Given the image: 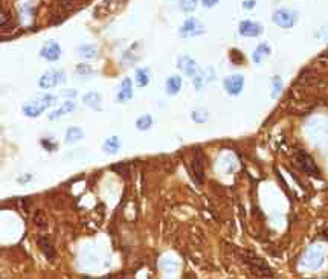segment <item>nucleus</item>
<instances>
[{
  "instance_id": "obj_15",
  "label": "nucleus",
  "mask_w": 328,
  "mask_h": 279,
  "mask_svg": "<svg viewBox=\"0 0 328 279\" xmlns=\"http://www.w3.org/2000/svg\"><path fill=\"white\" fill-rule=\"evenodd\" d=\"M38 247L42 249V252L48 256V260H54V258H55V247L52 246L49 236H42V238H38Z\"/></svg>"
},
{
  "instance_id": "obj_4",
  "label": "nucleus",
  "mask_w": 328,
  "mask_h": 279,
  "mask_svg": "<svg viewBox=\"0 0 328 279\" xmlns=\"http://www.w3.org/2000/svg\"><path fill=\"white\" fill-rule=\"evenodd\" d=\"M204 32H206V29L203 28V24L197 18L191 17V18H186L185 23L180 26V32H178V36L184 37V38H190V37L202 36Z\"/></svg>"
},
{
  "instance_id": "obj_23",
  "label": "nucleus",
  "mask_w": 328,
  "mask_h": 279,
  "mask_svg": "<svg viewBox=\"0 0 328 279\" xmlns=\"http://www.w3.org/2000/svg\"><path fill=\"white\" fill-rule=\"evenodd\" d=\"M281 90H282V81H281V78H280V76H274V80H272V96H274V98H278V95L281 93Z\"/></svg>"
},
{
  "instance_id": "obj_10",
  "label": "nucleus",
  "mask_w": 328,
  "mask_h": 279,
  "mask_svg": "<svg viewBox=\"0 0 328 279\" xmlns=\"http://www.w3.org/2000/svg\"><path fill=\"white\" fill-rule=\"evenodd\" d=\"M203 168H204L203 152H202L200 150H197V151H196V156H194V160H192V170H194V180H196L198 184L203 183V177H204Z\"/></svg>"
},
{
  "instance_id": "obj_12",
  "label": "nucleus",
  "mask_w": 328,
  "mask_h": 279,
  "mask_svg": "<svg viewBox=\"0 0 328 279\" xmlns=\"http://www.w3.org/2000/svg\"><path fill=\"white\" fill-rule=\"evenodd\" d=\"M272 54V49H270V46L267 44V43H261L255 50H254V54H252V60H254V63H256V64H260V63H262V61L269 56Z\"/></svg>"
},
{
  "instance_id": "obj_27",
  "label": "nucleus",
  "mask_w": 328,
  "mask_h": 279,
  "mask_svg": "<svg viewBox=\"0 0 328 279\" xmlns=\"http://www.w3.org/2000/svg\"><path fill=\"white\" fill-rule=\"evenodd\" d=\"M11 20V14L4 8L2 10V20H0V26H2V29H5L6 28V23Z\"/></svg>"
},
{
  "instance_id": "obj_1",
  "label": "nucleus",
  "mask_w": 328,
  "mask_h": 279,
  "mask_svg": "<svg viewBox=\"0 0 328 279\" xmlns=\"http://www.w3.org/2000/svg\"><path fill=\"white\" fill-rule=\"evenodd\" d=\"M56 101V96L54 95H42L36 101H29L23 106V113L28 118H38L48 107L54 106Z\"/></svg>"
},
{
  "instance_id": "obj_2",
  "label": "nucleus",
  "mask_w": 328,
  "mask_h": 279,
  "mask_svg": "<svg viewBox=\"0 0 328 279\" xmlns=\"http://www.w3.org/2000/svg\"><path fill=\"white\" fill-rule=\"evenodd\" d=\"M294 164L300 168L304 174L310 176V177H318L319 176V168L316 165V162L313 160V158L307 151H296L294 152Z\"/></svg>"
},
{
  "instance_id": "obj_26",
  "label": "nucleus",
  "mask_w": 328,
  "mask_h": 279,
  "mask_svg": "<svg viewBox=\"0 0 328 279\" xmlns=\"http://www.w3.org/2000/svg\"><path fill=\"white\" fill-rule=\"evenodd\" d=\"M92 72H94V69L88 64H78V68H76V74H80V75H88Z\"/></svg>"
},
{
  "instance_id": "obj_29",
  "label": "nucleus",
  "mask_w": 328,
  "mask_h": 279,
  "mask_svg": "<svg viewBox=\"0 0 328 279\" xmlns=\"http://www.w3.org/2000/svg\"><path fill=\"white\" fill-rule=\"evenodd\" d=\"M202 4L204 8H214L218 4V0H202Z\"/></svg>"
},
{
  "instance_id": "obj_32",
  "label": "nucleus",
  "mask_w": 328,
  "mask_h": 279,
  "mask_svg": "<svg viewBox=\"0 0 328 279\" xmlns=\"http://www.w3.org/2000/svg\"><path fill=\"white\" fill-rule=\"evenodd\" d=\"M322 236H324V238H325V240L328 241V228H326V229H325V230L322 232Z\"/></svg>"
},
{
  "instance_id": "obj_21",
  "label": "nucleus",
  "mask_w": 328,
  "mask_h": 279,
  "mask_svg": "<svg viewBox=\"0 0 328 279\" xmlns=\"http://www.w3.org/2000/svg\"><path fill=\"white\" fill-rule=\"evenodd\" d=\"M153 126V118L150 114H142L139 116V119L136 120V127L138 130L140 132H145V130H150Z\"/></svg>"
},
{
  "instance_id": "obj_28",
  "label": "nucleus",
  "mask_w": 328,
  "mask_h": 279,
  "mask_svg": "<svg viewBox=\"0 0 328 279\" xmlns=\"http://www.w3.org/2000/svg\"><path fill=\"white\" fill-rule=\"evenodd\" d=\"M49 140H50V139H42V145H43V148H46L48 151H54V150L56 148V145H55V144H50Z\"/></svg>"
},
{
  "instance_id": "obj_24",
  "label": "nucleus",
  "mask_w": 328,
  "mask_h": 279,
  "mask_svg": "<svg viewBox=\"0 0 328 279\" xmlns=\"http://www.w3.org/2000/svg\"><path fill=\"white\" fill-rule=\"evenodd\" d=\"M192 120L197 122V124H203L208 120V112L204 110H196L192 112Z\"/></svg>"
},
{
  "instance_id": "obj_8",
  "label": "nucleus",
  "mask_w": 328,
  "mask_h": 279,
  "mask_svg": "<svg viewBox=\"0 0 328 279\" xmlns=\"http://www.w3.org/2000/svg\"><path fill=\"white\" fill-rule=\"evenodd\" d=\"M40 56L48 60V61H56V60H60V56H62V48H60V44L55 42H49L40 49Z\"/></svg>"
},
{
  "instance_id": "obj_11",
  "label": "nucleus",
  "mask_w": 328,
  "mask_h": 279,
  "mask_svg": "<svg viewBox=\"0 0 328 279\" xmlns=\"http://www.w3.org/2000/svg\"><path fill=\"white\" fill-rule=\"evenodd\" d=\"M133 98V84L130 78H124V81L121 82V88H119V93L116 100L119 102H127Z\"/></svg>"
},
{
  "instance_id": "obj_16",
  "label": "nucleus",
  "mask_w": 328,
  "mask_h": 279,
  "mask_svg": "<svg viewBox=\"0 0 328 279\" xmlns=\"http://www.w3.org/2000/svg\"><path fill=\"white\" fill-rule=\"evenodd\" d=\"M121 145H122L121 139H119L118 136H112V138L106 139V142L102 144V150L107 154H114V152H118L119 150H121Z\"/></svg>"
},
{
  "instance_id": "obj_22",
  "label": "nucleus",
  "mask_w": 328,
  "mask_h": 279,
  "mask_svg": "<svg viewBox=\"0 0 328 279\" xmlns=\"http://www.w3.org/2000/svg\"><path fill=\"white\" fill-rule=\"evenodd\" d=\"M150 82V76H148V72L145 69H138L136 70V84L139 87H145Z\"/></svg>"
},
{
  "instance_id": "obj_6",
  "label": "nucleus",
  "mask_w": 328,
  "mask_h": 279,
  "mask_svg": "<svg viewBox=\"0 0 328 279\" xmlns=\"http://www.w3.org/2000/svg\"><path fill=\"white\" fill-rule=\"evenodd\" d=\"M223 86L229 95L236 96V95H240L244 87V78L242 75H230L223 81Z\"/></svg>"
},
{
  "instance_id": "obj_14",
  "label": "nucleus",
  "mask_w": 328,
  "mask_h": 279,
  "mask_svg": "<svg viewBox=\"0 0 328 279\" xmlns=\"http://www.w3.org/2000/svg\"><path fill=\"white\" fill-rule=\"evenodd\" d=\"M82 101L87 107H90L92 110H98V112L101 110V96L98 95L96 92H88L87 95H84Z\"/></svg>"
},
{
  "instance_id": "obj_20",
  "label": "nucleus",
  "mask_w": 328,
  "mask_h": 279,
  "mask_svg": "<svg viewBox=\"0 0 328 279\" xmlns=\"http://www.w3.org/2000/svg\"><path fill=\"white\" fill-rule=\"evenodd\" d=\"M84 138V132L80 127H70L66 132V144H76Z\"/></svg>"
},
{
  "instance_id": "obj_30",
  "label": "nucleus",
  "mask_w": 328,
  "mask_h": 279,
  "mask_svg": "<svg viewBox=\"0 0 328 279\" xmlns=\"http://www.w3.org/2000/svg\"><path fill=\"white\" fill-rule=\"evenodd\" d=\"M256 5V0H243V8L246 10H252Z\"/></svg>"
},
{
  "instance_id": "obj_18",
  "label": "nucleus",
  "mask_w": 328,
  "mask_h": 279,
  "mask_svg": "<svg viewBox=\"0 0 328 279\" xmlns=\"http://www.w3.org/2000/svg\"><path fill=\"white\" fill-rule=\"evenodd\" d=\"M180 87H182V78L180 76L174 75V76H170L166 80V93L168 95H177L178 90H180Z\"/></svg>"
},
{
  "instance_id": "obj_3",
  "label": "nucleus",
  "mask_w": 328,
  "mask_h": 279,
  "mask_svg": "<svg viewBox=\"0 0 328 279\" xmlns=\"http://www.w3.org/2000/svg\"><path fill=\"white\" fill-rule=\"evenodd\" d=\"M63 82H66V74H64V70H58V69L48 70L46 74L42 75V78L38 81L40 87L44 90L54 88L58 84H63Z\"/></svg>"
},
{
  "instance_id": "obj_13",
  "label": "nucleus",
  "mask_w": 328,
  "mask_h": 279,
  "mask_svg": "<svg viewBox=\"0 0 328 279\" xmlns=\"http://www.w3.org/2000/svg\"><path fill=\"white\" fill-rule=\"evenodd\" d=\"M322 260H324V250H322V247L320 246H318V247H313V249H310L308 250V254H307V258H306V261H307V264L312 261L313 264H312V267H319L320 266V262H322Z\"/></svg>"
},
{
  "instance_id": "obj_5",
  "label": "nucleus",
  "mask_w": 328,
  "mask_h": 279,
  "mask_svg": "<svg viewBox=\"0 0 328 279\" xmlns=\"http://www.w3.org/2000/svg\"><path fill=\"white\" fill-rule=\"evenodd\" d=\"M272 20L276 26L280 28H284V29H288L292 26H294V22H296V14L290 10H286V8H280L276 10L274 14H272Z\"/></svg>"
},
{
  "instance_id": "obj_25",
  "label": "nucleus",
  "mask_w": 328,
  "mask_h": 279,
  "mask_svg": "<svg viewBox=\"0 0 328 279\" xmlns=\"http://www.w3.org/2000/svg\"><path fill=\"white\" fill-rule=\"evenodd\" d=\"M197 2L198 0H182L180 5H182V10L186 11V12H191L197 8Z\"/></svg>"
},
{
  "instance_id": "obj_17",
  "label": "nucleus",
  "mask_w": 328,
  "mask_h": 279,
  "mask_svg": "<svg viewBox=\"0 0 328 279\" xmlns=\"http://www.w3.org/2000/svg\"><path fill=\"white\" fill-rule=\"evenodd\" d=\"M75 102L74 101H66L62 107L60 108H56L55 112H52L50 114H49V119L50 120H56L58 118H62L63 114H66V113H70V112H74L75 110Z\"/></svg>"
},
{
  "instance_id": "obj_7",
  "label": "nucleus",
  "mask_w": 328,
  "mask_h": 279,
  "mask_svg": "<svg viewBox=\"0 0 328 279\" xmlns=\"http://www.w3.org/2000/svg\"><path fill=\"white\" fill-rule=\"evenodd\" d=\"M238 30H240V36L243 37H258L262 34V26L256 22L244 20L238 26Z\"/></svg>"
},
{
  "instance_id": "obj_9",
  "label": "nucleus",
  "mask_w": 328,
  "mask_h": 279,
  "mask_svg": "<svg viewBox=\"0 0 328 279\" xmlns=\"http://www.w3.org/2000/svg\"><path fill=\"white\" fill-rule=\"evenodd\" d=\"M177 66H178V69H180V70H182V72H184L186 76H191V78H194V76L198 74L196 61H194L191 56H188V55H184V56L178 58V61H177Z\"/></svg>"
},
{
  "instance_id": "obj_31",
  "label": "nucleus",
  "mask_w": 328,
  "mask_h": 279,
  "mask_svg": "<svg viewBox=\"0 0 328 279\" xmlns=\"http://www.w3.org/2000/svg\"><path fill=\"white\" fill-rule=\"evenodd\" d=\"M31 180H32V177L26 174V176H22V178H18V183H26V182H31Z\"/></svg>"
},
{
  "instance_id": "obj_19",
  "label": "nucleus",
  "mask_w": 328,
  "mask_h": 279,
  "mask_svg": "<svg viewBox=\"0 0 328 279\" xmlns=\"http://www.w3.org/2000/svg\"><path fill=\"white\" fill-rule=\"evenodd\" d=\"M96 54H98V49L95 44H81L78 48V55L82 58H87V60L96 58Z\"/></svg>"
}]
</instances>
